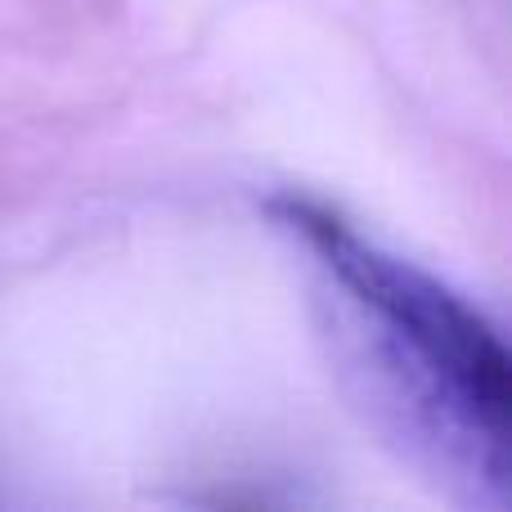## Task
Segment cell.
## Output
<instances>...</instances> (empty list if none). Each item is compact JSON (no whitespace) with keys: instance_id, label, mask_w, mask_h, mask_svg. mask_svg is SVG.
Segmentation results:
<instances>
[{"instance_id":"6da1fadb","label":"cell","mask_w":512,"mask_h":512,"mask_svg":"<svg viewBox=\"0 0 512 512\" xmlns=\"http://www.w3.org/2000/svg\"><path fill=\"white\" fill-rule=\"evenodd\" d=\"M265 212L346 297L382 378L427 445L468 486L504 499L512 486V364L499 328L445 279L387 252L319 198L279 189L265 198Z\"/></svg>"}]
</instances>
